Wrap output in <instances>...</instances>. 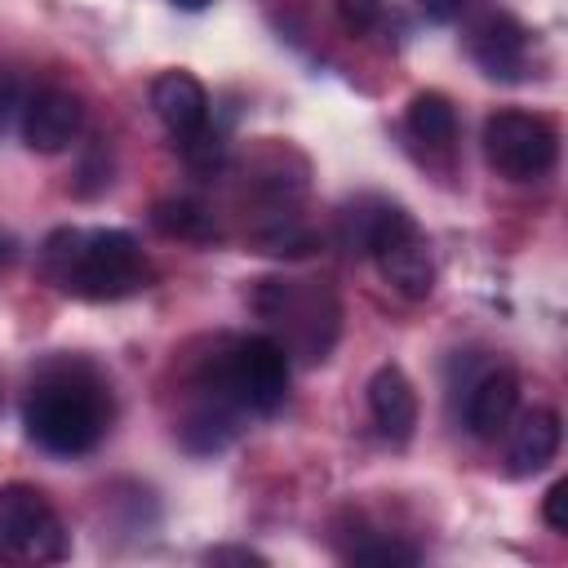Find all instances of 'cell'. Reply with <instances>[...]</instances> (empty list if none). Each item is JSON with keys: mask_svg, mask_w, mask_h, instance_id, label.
Masks as SVG:
<instances>
[{"mask_svg": "<svg viewBox=\"0 0 568 568\" xmlns=\"http://www.w3.org/2000/svg\"><path fill=\"white\" fill-rule=\"evenodd\" d=\"M111 422V399L102 377L89 364H49L22 404V426L27 435L53 453V457H80L89 453Z\"/></svg>", "mask_w": 568, "mask_h": 568, "instance_id": "obj_1", "label": "cell"}, {"mask_svg": "<svg viewBox=\"0 0 568 568\" xmlns=\"http://www.w3.org/2000/svg\"><path fill=\"white\" fill-rule=\"evenodd\" d=\"M44 275L84 302H115L146 288V262L129 231H53L44 240Z\"/></svg>", "mask_w": 568, "mask_h": 568, "instance_id": "obj_2", "label": "cell"}, {"mask_svg": "<svg viewBox=\"0 0 568 568\" xmlns=\"http://www.w3.org/2000/svg\"><path fill=\"white\" fill-rule=\"evenodd\" d=\"M342 240L351 253H368L382 271V280L408 297L422 302L435 288V262L430 248L417 231V222L390 204V200H359L355 209L342 213Z\"/></svg>", "mask_w": 568, "mask_h": 568, "instance_id": "obj_3", "label": "cell"}, {"mask_svg": "<svg viewBox=\"0 0 568 568\" xmlns=\"http://www.w3.org/2000/svg\"><path fill=\"white\" fill-rule=\"evenodd\" d=\"M200 390L235 413H275L288 390V355L275 337H235L209 359Z\"/></svg>", "mask_w": 568, "mask_h": 568, "instance_id": "obj_4", "label": "cell"}, {"mask_svg": "<svg viewBox=\"0 0 568 568\" xmlns=\"http://www.w3.org/2000/svg\"><path fill=\"white\" fill-rule=\"evenodd\" d=\"M257 315L284 333V355H297L306 364L328 359L337 337V297L328 284L315 280H262L257 288Z\"/></svg>", "mask_w": 568, "mask_h": 568, "instance_id": "obj_5", "label": "cell"}, {"mask_svg": "<svg viewBox=\"0 0 568 568\" xmlns=\"http://www.w3.org/2000/svg\"><path fill=\"white\" fill-rule=\"evenodd\" d=\"M67 555L71 541L49 497L31 484L0 488V564L36 568V564H58Z\"/></svg>", "mask_w": 568, "mask_h": 568, "instance_id": "obj_6", "label": "cell"}, {"mask_svg": "<svg viewBox=\"0 0 568 568\" xmlns=\"http://www.w3.org/2000/svg\"><path fill=\"white\" fill-rule=\"evenodd\" d=\"M484 155L510 182H532L555 169L559 133L550 120L528 111H497L484 120Z\"/></svg>", "mask_w": 568, "mask_h": 568, "instance_id": "obj_7", "label": "cell"}, {"mask_svg": "<svg viewBox=\"0 0 568 568\" xmlns=\"http://www.w3.org/2000/svg\"><path fill=\"white\" fill-rule=\"evenodd\" d=\"M80 124H84V102L71 89H58V84L31 93L27 106H22V142L40 155L67 151L75 142Z\"/></svg>", "mask_w": 568, "mask_h": 568, "instance_id": "obj_8", "label": "cell"}, {"mask_svg": "<svg viewBox=\"0 0 568 568\" xmlns=\"http://www.w3.org/2000/svg\"><path fill=\"white\" fill-rule=\"evenodd\" d=\"M470 58L493 80H519L528 58V31L510 13H488L470 27Z\"/></svg>", "mask_w": 568, "mask_h": 568, "instance_id": "obj_9", "label": "cell"}, {"mask_svg": "<svg viewBox=\"0 0 568 568\" xmlns=\"http://www.w3.org/2000/svg\"><path fill=\"white\" fill-rule=\"evenodd\" d=\"M368 413L377 422V430L395 444H408L417 430V390L404 377L399 364H382L368 377Z\"/></svg>", "mask_w": 568, "mask_h": 568, "instance_id": "obj_10", "label": "cell"}, {"mask_svg": "<svg viewBox=\"0 0 568 568\" xmlns=\"http://www.w3.org/2000/svg\"><path fill=\"white\" fill-rule=\"evenodd\" d=\"M519 408V373L515 368H488L470 395H466V430L475 439H497Z\"/></svg>", "mask_w": 568, "mask_h": 568, "instance_id": "obj_11", "label": "cell"}, {"mask_svg": "<svg viewBox=\"0 0 568 568\" xmlns=\"http://www.w3.org/2000/svg\"><path fill=\"white\" fill-rule=\"evenodd\" d=\"M151 106L164 120V129L182 142L209 124V93L191 71H164L151 84Z\"/></svg>", "mask_w": 568, "mask_h": 568, "instance_id": "obj_12", "label": "cell"}, {"mask_svg": "<svg viewBox=\"0 0 568 568\" xmlns=\"http://www.w3.org/2000/svg\"><path fill=\"white\" fill-rule=\"evenodd\" d=\"M506 430H510L506 470H510L515 479L546 470V466L555 462V453H559V439H564L555 408H528V413H524L515 426H506Z\"/></svg>", "mask_w": 568, "mask_h": 568, "instance_id": "obj_13", "label": "cell"}, {"mask_svg": "<svg viewBox=\"0 0 568 568\" xmlns=\"http://www.w3.org/2000/svg\"><path fill=\"white\" fill-rule=\"evenodd\" d=\"M404 124H408V138L422 142L426 151H448L453 138H457V111H453V102H448L444 93H435V89L413 93Z\"/></svg>", "mask_w": 568, "mask_h": 568, "instance_id": "obj_14", "label": "cell"}, {"mask_svg": "<svg viewBox=\"0 0 568 568\" xmlns=\"http://www.w3.org/2000/svg\"><path fill=\"white\" fill-rule=\"evenodd\" d=\"M151 222L173 240H213V217L195 200H160L151 209Z\"/></svg>", "mask_w": 568, "mask_h": 568, "instance_id": "obj_15", "label": "cell"}, {"mask_svg": "<svg viewBox=\"0 0 568 568\" xmlns=\"http://www.w3.org/2000/svg\"><path fill=\"white\" fill-rule=\"evenodd\" d=\"M178 146H182V160H186L195 173H209V169H217V160H222V138H217L209 124H204L200 133L182 138Z\"/></svg>", "mask_w": 568, "mask_h": 568, "instance_id": "obj_16", "label": "cell"}, {"mask_svg": "<svg viewBox=\"0 0 568 568\" xmlns=\"http://www.w3.org/2000/svg\"><path fill=\"white\" fill-rule=\"evenodd\" d=\"M351 564H417V550L413 546H404V541H386V537H377V541H364V546H355L351 550Z\"/></svg>", "mask_w": 568, "mask_h": 568, "instance_id": "obj_17", "label": "cell"}, {"mask_svg": "<svg viewBox=\"0 0 568 568\" xmlns=\"http://www.w3.org/2000/svg\"><path fill=\"white\" fill-rule=\"evenodd\" d=\"M337 13L351 31H368L382 18V0H337Z\"/></svg>", "mask_w": 568, "mask_h": 568, "instance_id": "obj_18", "label": "cell"}, {"mask_svg": "<svg viewBox=\"0 0 568 568\" xmlns=\"http://www.w3.org/2000/svg\"><path fill=\"white\" fill-rule=\"evenodd\" d=\"M564 501H568V479H559V484H550L546 488V497H541V519L555 528V532H564L568 528V515H564Z\"/></svg>", "mask_w": 568, "mask_h": 568, "instance_id": "obj_19", "label": "cell"}, {"mask_svg": "<svg viewBox=\"0 0 568 568\" xmlns=\"http://www.w3.org/2000/svg\"><path fill=\"white\" fill-rule=\"evenodd\" d=\"M22 111V98H18V80L13 71H0V133L9 129V120Z\"/></svg>", "mask_w": 568, "mask_h": 568, "instance_id": "obj_20", "label": "cell"}, {"mask_svg": "<svg viewBox=\"0 0 568 568\" xmlns=\"http://www.w3.org/2000/svg\"><path fill=\"white\" fill-rule=\"evenodd\" d=\"M209 564H266V555L244 550V546H217V550H209Z\"/></svg>", "mask_w": 568, "mask_h": 568, "instance_id": "obj_21", "label": "cell"}, {"mask_svg": "<svg viewBox=\"0 0 568 568\" xmlns=\"http://www.w3.org/2000/svg\"><path fill=\"white\" fill-rule=\"evenodd\" d=\"M462 4H466V0H417V9H422L430 22H453V18L462 13Z\"/></svg>", "mask_w": 568, "mask_h": 568, "instance_id": "obj_22", "label": "cell"}, {"mask_svg": "<svg viewBox=\"0 0 568 568\" xmlns=\"http://www.w3.org/2000/svg\"><path fill=\"white\" fill-rule=\"evenodd\" d=\"M178 4H182V9H204L209 0H178Z\"/></svg>", "mask_w": 568, "mask_h": 568, "instance_id": "obj_23", "label": "cell"}, {"mask_svg": "<svg viewBox=\"0 0 568 568\" xmlns=\"http://www.w3.org/2000/svg\"><path fill=\"white\" fill-rule=\"evenodd\" d=\"M4 253H9V240H4V235H0V262H4Z\"/></svg>", "mask_w": 568, "mask_h": 568, "instance_id": "obj_24", "label": "cell"}]
</instances>
